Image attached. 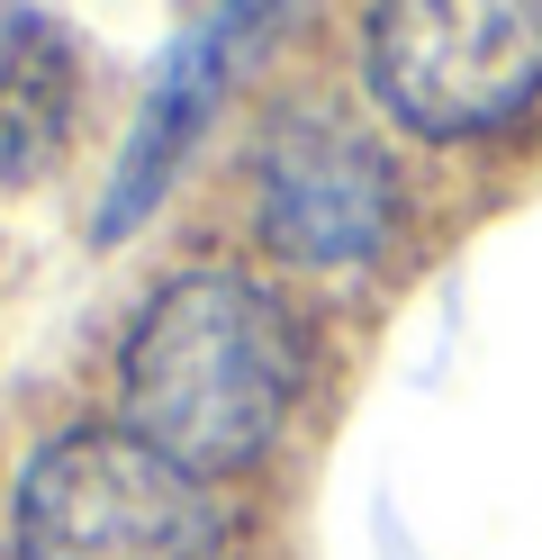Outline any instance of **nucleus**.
<instances>
[{"label":"nucleus","mask_w":542,"mask_h":560,"mask_svg":"<svg viewBox=\"0 0 542 560\" xmlns=\"http://www.w3.org/2000/svg\"><path fill=\"white\" fill-rule=\"evenodd\" d=\"M299 380H308V326L289 317L280 290L227 262L163 280L118 353L127 434L199 479L263 462L299 407Z\"/></svg>","instance_id":"1"},{"label":"nucleus","mask_w":542,"mask_h":560,"mask_svg":"<svg viewBox=\"0 0 542 560\" xmlns=\"http://www.w3.org/2000/svg\"><path fill=\"white\" fill-rule=\"evenodd\" d=\"M19 560H227V515L208 479L136 434H55L27 452L10 498Z\"/></svg>","instance_id":"2"},{"label":"nucleus","mask_w":542,"mask_h":560,"mask_svg":"<svg viewBox=\"0 0 542 560\" xmlns=\"http://www.w3.org/2000/svg\"><path fill=\"white\" fill-rule=\"evenodd\" d=\"M361 82L425 145L497 136L542 100V0H371Z\"/></svg>","instance_id":"3"},{"label":"nucleus","mask_w":542,"mask_h":560,"mask_svg":"<svg viewBox=\"0 0 542 560\" xmlns=\"http://www.w3.org/2000/svg\"><path fill=\"white\" fill-rule=\"evenodd\" d=\"M253 226L299 271H353L371 262L397 226V172L361 127L299 109L263 136L253 163Z\"/></svg>","instance_id":"4"},{"label":"nucleus","mask_w":542,"mask_h":560,"mask_svg":"<svg viewBox=\"0 0 542 560\" xmlns=\"http://www.w3.org/2000/svg\"><path fill=\"white\" fill-rule=\"evenodd\" d=\"M299 10H308V0H227V10H208V27H191V37L154 63V82H145V100H136V127H127L118 163H108L100 218H91L100 244H127L163 208V190L181 182V163L199 154V136L217 118V100H227V82L272 37H289Z\"/></svg>","instance_id":"5"},{"label":"nucleus","mask_w":542,"mask_h":560,"mask_svg":"<svg viewBox=\"0 0 542 560\" xmlns=\"http://www.w3.org/2000/svg\"><path fill=\"white\" fill-rule=\"evenodd\" d=\"M72 100H82V55H72L64 19L36 0H0V190H27L55 172Z\"/></svg>","instance_id":"6"}]
</instances>
